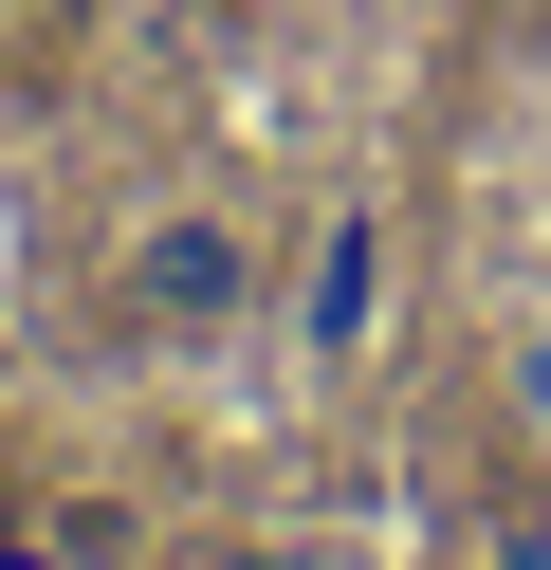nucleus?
I'll use <instances>...</instances> for the list:
<instances>
[{
    "label": "nucleus",
    "instance_id": "obj_1",
    "mask_svg": "<svg viewBox=\"0 0 551 570\" xmlns=\"http://www.w3.org/2000/svg\"><path fill=\"white\" fill-rule=\"evenodd\" d=\"M129 295H147V313H239V239H203V222H166V239H147V258H129Z\"/></svg>",
    "mask_w": 551,
    "mask_h": 570
}]
</instances>
